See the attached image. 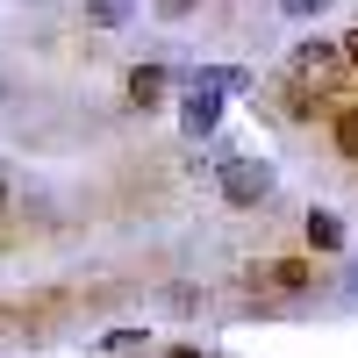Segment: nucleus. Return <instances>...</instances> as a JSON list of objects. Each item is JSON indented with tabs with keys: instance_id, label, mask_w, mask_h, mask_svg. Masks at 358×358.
<instances>
[{
	"instance_id": "nucleus-1",
	"label": "nucleus",
	"mask_w": 358,
	"mask_h": 358,
	"mask_svg": "<svg viewBox=\"0 0 358 358\" xmlns=\"http://www.w3.org/2000/svg\"><path fill=\"white\" fill-rule=\"evenodd\" d=\"M294 86L315 94V101L351 94L358 72H351V57H344V36H308V43H294Z\"/></svg>"
},
{
	"instance_id": "nucleus-2",
	"label": "nucleus",
	"mask_w": 358,
	"mask_h": 358,
	"mask_svg": "<svg viewBox=\"0 0 358 358\" xmlns=\"http://www.w3.org/2000/svg\"><path fill=\"white\" fill-rule=\"evenodd\" d=\"M251 294L265 308H294L315 294V265L308 258H265V265H251Z\"/></svg>"
},
{
	"instance_id": "nucleus-3",
	"label": "nucleus",
	"mask_w": 358,
	"mask_h": 358,
	"mask_svg": "<svg viewBox=\"0 0 358 358\" xmlns=\"http://www.w3.org/2000/svg\"><path fill=\"white\" fill-rule=\"evenodd\" d=\"M215 187H222L229 208H258L265 194H273V165L251 158V151H222L215 158Z\"/></svg>"
},
{
	"instance_id": "nucleus-4",
	"label": "nucleus",
	"mask_w": 358,
	"mask_h": 358,
	"mask_svg": "<svg viewBox=\"0 0 358 358\" xmlns=\"http://www.w3.org/2000/svg\"><path fill=\"white\" fill-rule=\"evenodd\" d=\"M222 129V94H187L179 101V136L201 143V136H215Z\"/></svg>"
},
{
	"instance_id": "nucleus-5",
	"label": "nucleus",
	"mask_w": 358,
	"mask_h": 358,
	"mask_svg": "<svg viewBox=\"0 0 358 358\" xmlns=\"http://www.w3.org/2000/svg\"><path fill=\"white\" fill-rule=\"evenodd\" d=\"M301 236H308V251H315V258H330V251H344V244H351L344 215H330V208H308V215H301Z\"/></svg>"
},
{
	"instance_id": "nucleus-6",
	"label": "nucleus",
	"mask_w": 358,
	"mask_h": 358,
	"mask_svg": "<svg viewBox=\"0 0 358 358\" xmlns=\"http://www.w3.org/2000/svg\"><path fill=\"white\" fill-rule=\"evenodd\" d=\"M187 94H251V72L244 65H201V72H187Z\"/></svg>"
},
{
	"instance_id": "nucleus-7",
	"label": "nucleus",
	"mask_w": 358,
	"mask_h": 358,
	"mask_svg": "<svg viewBox=\"0 0 358 358\" xmlns=\"http://www.w3.org/2000/svg\"><path fill=\"white\" fill-rule=\"evenodd\" d=\"M122 94H129V108H158V101L172 94V65H136Z\"/></svg>"
},
{
	"instance_id": "nucleus-8",
	"label": "nucleus",
	"mask_w": 358,
	"mask_h": 358,
	"mask_svg": "<svg viewBox=\"0 0 358 358\" xmlns=\"http://www.w3.org/2000/svg\"><path fill=\"white\" fill-rule=\"evenodd\" d=\"M136 15V0H86V22H94V29H122Z\"/></svg>"
},
{
	"instance_id": "nucleus-9",
	"label": "nucleus",
	"mask_w": 358,
	"mask_h": 358,
	"mask_svg": "<svg viewBox=\"0 0 358 358\" xmlns=\"http://www.w3.org/2000/svg\"><path fill=\"white\" fill-rule=\"evenodd\" d=\"M330 136H337V151H344V158L358 165V101H351V108H337V122H330Z\"/></svg>"
},
{
	"instance_id": "nucleus-10",
	"label": "nucleus",
	"mask_w": 358,
	"mask_h": 358,
	"mask_svg": "<svg viewBox=\"0 0 358 358\" xmlns=\"http://www.w3.org/2000/svg\"><path fill=\"white\" fill-rule=\"evenodd\" d=\"M280 115H287V122H308V115H315V94H301V86H280Z\"/></svg>"
},
{
	"instance_id": "nucleus-11",
	"label": "nucleus",
	"mask_w": 358,
	"mask_h": 358,
	"mask_svg": "<svg viewBox=\"0 0 358 358\" xmlns=\"http://www.w3.org/2000/svg\"><path fill=\"white\" fill-rule=\"evenodd\" d=\"M322 8H330V0H280V15H294V22H315Z\"/></svg>"
},
{
	"instance_id": "nucleus-12",
	"label": "nucleus",
	"mask_w": 358,
	"mask_h": 358,
	"mask_svg": "<svg viewBox=\"0 0 358 358\" xmlns=\"http://www.w3.org/2000/svg\"><path fill=\"white\" fill-rule=\"evenodd\" d=\"M136 344H143V330H108L101 337V351H136Z\"/></svg>"
},
{
	"instance_id": "nucleus-13",
	"label": "nucleus",
	"mask_w": 358,
	"mask_h": 358,
	"mask_svg": "<svg viewBox=\"0 0 358 358\" xmlns=\"http://www.w3.org/2000/svg\"><path fill=\"white\" fill-rule=\"evenodd\" d=\"M151 8H158V15H165V22H187V15H194V8H201V0H151Z\"/></svg>"
},
{
	"instance_id": "nucleus-14",
	"label": "nucleus",
	"mask_w": 358,
	"mask_h": 358,
	"mask_svg": "<svg viewBox=\"0 0 358 358\" xmlns=\"http://www.w3.org/2000/svg\"><path fill=\"white\" fill-rule=\"evenodd\" d=\"M344 57H351V72H358V22L344 29Z\"/></svg>"
},
{
	"instance_id": "nucleus-15",
	"label": "nucleus",
	"mask_w": 358,
	"mask_h": 358,
	"mask_svg": "<svg viewBox=\"0 0 358 358\" xmlns=\"http://www.w3.org/2000/svg\"><path fill=\"white\" fill-rule=\"evenodd\" d=\"M165 358H201V351H194V344H172V351H165Z\"/></svg>"
},
{
	"instance_id": "nucleus-16",
	"label": "nucleus",
	"mask_w": 358,
	"mask_h": 358,
	"mask_svg": "<svg viewBox=\"0 0 358 358\" xmlns=\"http://www.w3.org/2000/svg\"><path fill=\"white\" fill-rule=\"evenodd\" d=\"M0 201H8V187H0Z\"/></svg>"
}]
</instances>
